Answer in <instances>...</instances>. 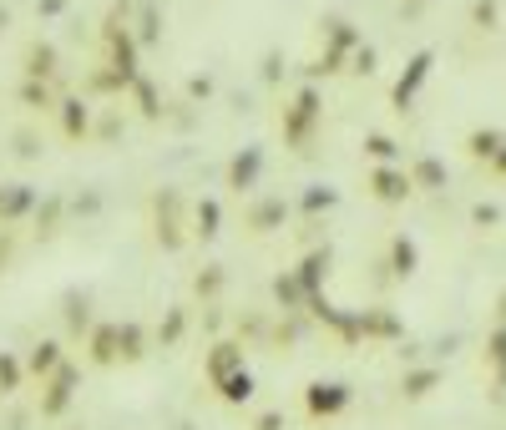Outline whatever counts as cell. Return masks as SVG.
Masks as SVG:
<instances>
[{"mask_svg":"<svg viewBox=\"0 0 506 430\" xmlns=\"http://www.w3.org/2000/svg\"><path fill=\"white\" fill-rule=\"evenodd\" d=\"M304 405H309V420H329L340 416L344 405H350V385H340V379H314L309 390H304Z\"/></svg>","mask_w":506,"mask_h":430,"instance_id":"1","label":"cell"},{"mask_svg":"<svg viewBox=\"0 0 506 430\" xmlns=\"http://www.w3.org/2000/svg\"><path fill=\"white\" fill-rule=\"evenodd\" d=\"M71 390H76V369L61 365L56 375L46 379V395H41V420H61L66 405H71Z\"/></svg>","mask_w":506,"mask_h":430,"instance_id":"2","label":"cell"},{"mask_svg":"<svg viewBox=\"0 0 506 430\" xmlns=\"http://www.w3.org/2000/svg\"><path fill=\"white\" fill-rule=\"evenodd\" d=\"M239 365V354H233V344H218V354L213 360H208V379H213V385H223L228 379V369Z\"/></svg>","mask_w":506,"mask_h":430,"instance_id":"3","label":"cell"},{"mask_svg":"<svg viewBox=\"0 0 506 430\" xmlns=\"http://www.w3.org/2000/svg\"><path fill=\"white\" fill-rule=\"evenodd\" d=\"M218 390H223L228 405H243V400H253V379H248V375H228Z\"/></svg>","mask_w":506,"mask_h":430,"instance_id":"4","label":"cell"},{"mask_svg":"<svg viewBox=\"0 0 506 430\" xmlns=\"http://www.w3.org/2000/svg\"><path fill=\"white\" fill-rule=\"evenodd\" d=\"M61 344H41L36 354H31V375H56V369H61Z\"/></svg>","mask_w":506,"mask_h":430,"instance_id":"5","label":"cell"},{"mask_svg":"<svg viewBox=\"0 0 506 430\" xmlns=\"http://www.w3.org/2000/svg\"><path fill=\"white\" fill-rule=\"evenodd\" d=\"M15 390H21V365H15L11 354H0V400L15 395Z\"/></svg>","mask_w":506,"mask_h":430,"instance_id":"6","label":"cell"},{"mask_svg":"<svg viewBox=\"0 0 506 430\" xmlns=\"http://www.w3.org/2000/svg\"><path fill=\"white\" fill-rule=\"evenodd\" d=\"M253 430H284V416H278V410H268V416H258V425Z\"/></svg>","mask_w":506,"mask_h":430,"instance_id":"7","label":"cell"},{"mask_svg":"<svg viewBox=\"0 0 506 430\" xmlns=\"http://www.w3.org/2000/svg\"><path fill=\"white\" fill-rule=\"evenodd\" d=\"M183 430H188V425H183Z\"/></svg>","mask_w":506,"mask_h":430,"instance_id":"8","label":"cell"}]
</instances>
